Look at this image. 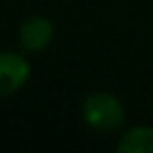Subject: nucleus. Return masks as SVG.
Returning <instances> with one entry per match:
<instances>
[{
  "label": "nucleus",
  "mask_w": 153,
  "mask_h": 153,
  "mask_svg": "<svg viewBox=\"0 0 153 153\" xmlns=\"http://www.w3.org/2000/svg\"><path fill=\"white\" fill-rule=\"evenodd\" d=\"M29 63L23 54L0 50V99L18 92L29 79Z\"/></svg>",
  "instance_id": "nucleus-2"
},
{
  "label": "nucleus",
  "mask_w": 153,
  "mask_h": 153,
  "mask_svg": "<svg viewBox=\"0 0 153 153\" xmlns=\"http://www.w3.org/2000/svg\"><path fill=\"white\" fill-rule=\"evenodd\" d=\"M54 36V23L45 16H29L18 29V43L25 52H43Z\"/></svg>",
  "instance_id": "nucleus-3"
},
{
  "label": "nucleus",
  "mask_w": 153,
  "mask_h": 153,
  "mask_svg": "<svg viewBox=\"0 0 153 153\" xmlns=\"http://www.w3.org/2000/svg\"><path fill=\"white\" fill-rule=\"evenodd\" d=\"M81 115L88 126L99 133L120 131L126 122V110L122 101L110 92H90L81 101Z\"/></svg>",
  "instance_id": "nucleus-1"
},
{
  "label": "nucleus",
  "mask_w": 153,
  "mask_h": 153,
  "mask_svg": "<svg viewBox=\"0 0 153 153\" xmlns=\"http://www.w3.org/2000/svg\"><path fill=\"white\" fill-rule=\"evenodd\" d=\"M120 153H153V128L151 126H135L126 131L117 142Z\"/></svg>",
  "instance_id": "nucleus-4"
}]
</instances>
